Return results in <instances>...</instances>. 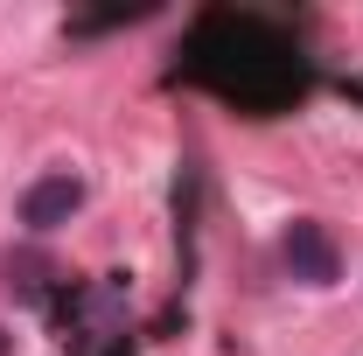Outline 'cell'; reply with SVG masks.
Listing matches in <instances>:
<instances>
[{
  "label": "cell",
  "mask_w": 363,
  "mask_h": 356,
  "mask_svg": "<svg viewBox=\"0 0 363 356\" xmlns=\"http://www.w3.org/2000/svg\"><path fill=\"white\" fill-rule=\"evenodd\" d=\"M77 203H84V182L77 175H43V182H28V196H21V223L28 230H56V223L77 217Z\"/></svg>",
  "instance_id": "obj_2"
},
{
  "label": "cell",
  "mask_w": 363,
  "mask_h": 356,
  "mask_svg": "<svg viewBox=\"0 0 363 356\" xmlns=\"http://www.w3.org/2000/svg\"><path fill=\"white\" fill-rule=\"evenodd\" d=\"M0 356H7V328H0Z\"/></svg>",
  "instance_id": "obj_3"
},
{
  "label": "cell",
  "mask_w": 363,
  "mask_h": 356,
  "mask_svg": "<svg viewBox=\"0 0 363 356\" xmlns=\"http://www.w3.org/2000/svg\"><path fill=\"white\" fill-rule=\"evenodd\" d=\"M286 266H294V279H308V287H328V279L342 272L335 238H328L315 217H294V223H286Z\"/></svg>",
  "instance_id": "obj_1"
}]
</instances>
